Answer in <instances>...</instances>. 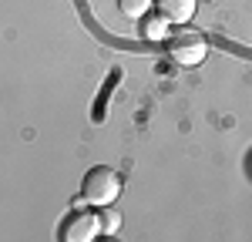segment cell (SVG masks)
<instances>
[{
	"instance_id": "6da1fadb",
	"label": "cell",
	"mask_w": 252,
	"mask_h": 242,
	"mask_svg": "<svg viewBox=\"0 0 252 242\" xmlns=\"http://www.w3.org/2000/svg\"><path fill=\"white\" fill-rule=\"evenodd\" d=\"M121 188H125V179L118 175L115 168H108V165H97L91 168L84 182H81V199L88 202V205H115L118 195H121Z\"/></svg>"
},
{
	"instance_id": "7a4b0ae2",
	"label": "cell",
	"mask_w": 252,
	"mask_h": 242,
	"mask_svg": "<svg viewBox=\"0 0 252 242\" xmlns=\"http://www.w3.org/2000/svg\"><path fill=\"white\" fill-rule=\"evenodd\" d=\"M168 40V54H172L175 64H182V67H195V64H202L205 54H209V40L205 34H198V30H178L172 34Z\"/></svg>"
},
{
	"instance_id": "3957f363",
	"label": "cell",
	"mask_w": 252,
	"mask_h": 242,
	"mask_svg": "<svg viewBox=\"0 0 252 242\" xmlns=\"http://www.w3.org/2000/svg\"><path fill=\"white\" fill-rule=\"evenodd\" d=\"M64 242H91L101 236V225H97V212H91L88 205H74L71 215L61 222V232Z\"/></svg>"
},
{
	"instance_id": "277c9868",
	"label": "cell",
	"mask_w": 252,
	"mask_h": 242,
	"mask_svg": "<svg viewBox=\"0 0 252 242\" xmlns=\"http://www.w3.org/2000/svg\"><path fill=\"white\" fill-rule=\"evenodd\" d=\"M152 7H155V14L168 20V24H189L195 17V10H198V0H152Z\"/></svg>"
},
{
	"instance_id": "5b68a950",
	"label": "cell",
	"mask_w": 252,
	"mask_h": 242,
	"mask_svg": "<svg viewBox=\"0 0 252 242\" xmlns=\"http://www.w3.org/2000/svg\"><path fill=\"white\" fill-rule=\"evenodd\" d=\"M168 30H172V24L161 17V14H152V10H148V14L141 17V34H145L148 40H165Z\"/></svg>"
},
{
	"instance_id": "8992f818",
	"label": "cell",
	"mask_w": 252,
	"mask_h": 242,
	"mask_svg": "<svg viewBox=\"0 0 252 242\" xmlns=\"http://www.w3.org/2000/svg\"><path fill=\"white\" fill-rule=\"evenodd\" d=\"M97 225H101V236H115L118 229H121V212H118L115 205H101Z\"/></svg>"
},
{
	"instance_id": "52a82bcc",
	"label": "cell",
	"mask_w": 252,
	"mask_h": 242,
	"mask_svg": "<svg viewBox=\"0 0 252 242\" xmlns=\"http://www.w3.org/2000/svg\"><path fill=\"white\" fill-rule=\"evenodd\" d=\"M118 10L131 20H141L148 10H152V0H118Z\"/></svg>"
}]
</instances>
